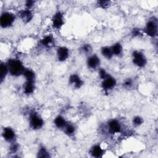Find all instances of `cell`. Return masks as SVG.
<instances>
[{"label":"cell","mask_w":158,"mask_h":158,"mask_svg":"<svg viewBox=\"0 0 158 158\" xmlns=\"http://www.w3.org/2000/svg\"><path fill=\"white\" fill-rule=\"evenodd\" d=\"M131 84H132V82H131V80H127L125 81V85H126V86H130Z\"/></svg>","instance_id":"obj_29"},{"label":"cell","mask_w":158,"mask_h":158,"mask_svg":"<svg viewBox=\"0 0 158 158\" xmlns=\"http://www.w3.org/2000/svg\"><path fill=\"white\" fill-rule=\"evenodd\" d=\"M103 149L101 148V147L98 145L95 146V147L91 149V154L93 156H95L96 157H101L103 155Z\"/></svg>","instance_id":"obj_14"},{"label":"cell","mask_w":158,"mask_h":158,"mask_svg":"<svg viewBox=\"0 0 158 158\" xmlns=\"http://www.w3.org/2000/svg\"><path fill=\"white\" fill-rule=\"evenodd\" d=\"M133 62L136 66L140 67H143L145 66L147 63V60H146L144 55L139 51H135L133 53Z\"/></svg>","instance_id":"obj_3"},{"label":"cell","mask_w":158,"mask_h":158,"mask_svg":"<svg viewBox=\"0 0 158 158\" xmlns=\"http://www.w3.org/2000/svg\"><path fill=\"white\" fill-rule=\"evenodd\" d=\"M83 50L85 52H89V51L90 50V45H88V44H86V45H85L83 47Z\"/></svg>","instance_id":"obj_28"},{"label":"cell","mask_w":158,"mask_h":158,"mask_svg":"<svg viewBox=\"0 0 158 158\" xmlns=\"http://www.w3.org/2000/svg\"><path fill=\"white\" fill-rule=\"evenodd\" d=\"M157 23L155 21H149L145 28V32L148 35L154 37L157 34Z\"/></svg>","instance_id":"obj_4"},{"label":"cell","mask_w":158,"mask_h":158,"mask_svg":"<svg viewBox=\"0 0 158 158\" xmlns=\"http://www.w3.org/2000/svg\"><path fill=\"white\" fill-rule=\"evenodd\" d=\"M88 66L91 69H95L100 64V59L96 56H92L88 59Z\"/></svg>","instance_id":"obj_12"},{"label":"cell","mask_w":158,"mask_h":158,"mask_svg":"<svg viewBox=\"0 0 158 158\" xmlns=\"http://www.w3.org/2000/svg\"><path fill=\"white\" fill-rule=\"evenodd\" d=\"M20 16L24 22H28L32 19V14L29 10H24L20 12Z\"/></svg>","instance_id":"obj_13"},{"label":"cell","mask_w":158,"mask_h":158,"mask_svg":"<svg viewBox=\"0 0 158 158\" xmlns=\"http://www.w3.org/2000/svg\"><path fill=\"white\" fill-rule=\"evenodd\" d=\"M54 124L58 128H63L66 127V122L63 117L58 116L54 120Z\"/></svg>","instance_id":"obj_15"},{"label":"cell","mask_w":158,"mask_h":158,"mask_svg":"<svg viewBox=\"0 0 158 158\" xmlns=\"http://www.w3.org/2000/svg\"><path fill=\"white\" fill-rule=\"evenodd\" d=\"M15 20V17L13 14L5 13L1 16V25L3 28L11 26Z\"/></svg>","instance_id":"obj_2"},{"label":"cell","mask_w":158,"mask_h":158,"mask_svg":"<svg viewBox=\"0 0 158 158\" xmlns=\"http://www.w3.org/2000/svg\"><path fill=\"white\" fill-rule=\"evenodd\" d=\"M63 16L62 14L61 13H57L54 15L53 18H52L53 26L56 29H59L63 25Z\"/></svg>","instance_id":"obj_6"},{"label":"cell","mask_w":158,"mask_h":158,"mask_svg":"<svg viewBox=\"0 0 158 158\" xmlns=\"http://www.w3.org/2000/svg\"><path fill=\"white\" fill-rule=\"evenodd\" d=\"M70 83L74 85L76 88H80L82 85V81L81 80L79 77L77 75H72L70 77L69 79Z\"/></svg>","instance_id":"obj_11"},{"label":"cell","mask_w":158,"mask_h":158,"mask_svg":"<svg viewBox=\"0 0 158 158\" xmlns=\"http://www.w3.org/2000/svg\"><path fill=\"white\" fill-rule=\"evenodd\" d=\"M34 82H30V81H27L26 83L25 88H24V91L27 94H30L34 91Z\"/></svg>","instance_id":"obj_16"},{"label":"cell","mask_w":158,"mask_h":158,"mask_svg":"<svg viewBox=\"0 0 158 158\" xmlns=\"http://www.w3.org/2000/svg\"><path fill=\"white\" fill-rule=\"evenodd\" d=\"M133 34L134 35H139V30H134V31L133 32Z\"/></svg>","instance_id":"obj_31"},{"label":"cell","mask_w":158,"mask_h":158,"mask_svg":"<svg viewBox=\"0 0 158 158\" xmlns=\"http://www.w3.org/2000/svg\"><path fill=\"white\" fill-rule=\"evenodd\" d=\"M38 157H49V155H48V154L46 151V150L44 148H41L40 149V150L39 151L38 153Z\"/></svg>","instance_id":"obj_22"},{"label":"cell","mask_w":158,"mask_h":158,"mask_svg":"<svg viewBox=\"0 0 158 158\" xmlns=\"http://www.w3.org/2000/svg\"><path fill=\"white\" fill-rule=\"evenodd\" d=\"M133 122L135 125H140L143 122V120L140 117H136L133 120Z\"/></svg>","instance_id":"obj_25"},{"label":"cell","mask_w":158,"mask_h":158,"mask_svg":"<svg viewBox=\"0 0 158 158\" xmlns=\"http://www.w3.org/2000/svg\"><path fill=\"white\" fill-rule=\"evenodd\" d=\"M110 2L108 1H98V5L100 7L103 8H106L109 6Z\"/></svg>","instance_id":"obj_24"},{"label":"cell","mask_w":158,"mask_h":158,"mask_svg":"<svg viewBox=\"0 0 158 158\" xmlns=\"http://www.w3.org/2000/svg\"><path fill=\"white\" fill-rule=\"evenodd\" d=\"M101 52H102V54L106 58H107L108 59L111 58L113 54L111 49L108 47L103 48L102 50H101Z\"/></svg>","instance_id":"obj_18"},{"label":"cell","mask_w":158,"mask_h":158,"mask_svg":"<svg viewBox=\"0 0 158 158\" xmlns=\"http://www.w3.org/2000/svg\"><path fill=\"white\" fill-rule=\"evenodd\" d=\"M111 51L113 54L115 55H119L122 52V46H121L119 43H117L114 44V46H112L111 48Z\"/></svg>","instance_id":"obj_19"},{"label":"cell","mask_w":158,"mask_h":158,"mask_svg":"<svg viewBox=\"0 0 158 158\" xmlns=\"http://www.w3.org/2000/svg\"><path fill=\"white\" fill-rule=\"evenodd\" d=\"M109 129H110V131L112 133H119L120 132L121 129L119 123L116 120H111L109 124Z\"/></svg>","instance_id":"obj_10"},{"label":"cell","mask_w":158,"mask_h":158,"mask_svg":"<svg viewBox=\"0 0 158 158\" xmlns=\"http://www.w3.org/2000/svg\"><path fill=\"white\" fill-rule=\"evenodd\" d=\"M57 54L59 61H64L69 56V50L66 47H61L58 50Z\"/></svg>","instance_id":"obj_8"},{"label":"cell","mask_w":158,"mask_h":158,"mask_svg":"<svg viewBox=\"0 0 158 158\" xmlns=\"http://www.w3.org/2000/svg\"><path fill=\"white\" fill-rule=\"evenodd\" d=\"M30 124L34 129H39L43 125V121L36 114L32 115L30 119Z\"/></svg>","instance_id":"obj_5"},{"label":"cell","mask_w":158,"mask_h":158,"mask_svg":"<svg viewBox=\"0 0 158 158\" xmlns=\"http://www.w3.org/2000/svg\"><path fill=\"white\" fill-rule=\"evenodd\" d=\"M11 150L12 151H13V152H15L16 150H17V146H16V145H14L13 146V147H11Z\"/></svg>","instance_id":"obj_30"},{"label":"cell","mask_w":158,"mask_h":158,"mask_svg":"<svg viewBox=\"0 0 158 158\" xmlns=\"http://www.w3.org/2000/svg\"><path fill=\"white\" fill-rule=\"evenodd\" d=\"M34 3V2L32 1H27L26 2V7L29 9V8H30L32 6H33Z\"/></svg>","instance_id":"obj_27"},{"label":"cell","mask_w":158,"mask_h":158,"mask_svg":"<svg viewBox=\"0 0 158 158\" xmlns=\"http://www.w3.org/2000/svg\"><path fill=\"white\" fill-rule=\"evenodd\" d=\"M52 38L50 36H46L44 37L42 41V43L43 46H48L52 43Z\"/></svg>","instance_id":"obj_21"},{"label":"cell","mask_w":158,"mask_h":158,"mask_svg":"<svg viewBox=\"0 0 158 158\" xmlns=\"http://www.w3.org/2000/svg\"><path fill=\"white\" fill-rule=\"evenodd\" d=\"M8 71L9 70H8L7 66H6V65L4 64H1V82L4 80V79L5 78Z\"/></svg>","instance_id":"obj_20"},{"label":"cell","mask_w":158,"mask_h":158,"mask_svg":"<svg viewBox=\"0 0 158 158\" xmlns=\"http://www.w3.org/2000/svg\"><path fill=\"white\" fill-rule=\"evenodd\" d=\"M116 80L110 77H108L104 79L102 86L105 90H108L114 87L116 85Z\"/></svg>","instance_id":"obj_7"},{"label":"cell","mask_w":158,"mask_h":158,"mask_svg":"<svg viewBox=\"0 0 158 158\" xmlns=\"http://www.w3.org/2000/svg\"><path fill=\"white\" fill-rule=\"evenodd\" d=\"M24 75L26 77L27 81L30 82H34L35 74L34 73L30 70H26L24 72Z\"/></svg>","instance_id":"obj_17"},{"label":"cell","mask_w":158,"mask_h":158,"mask_svg":"<svg viewBox=\"0 0 158 158\" xmlns=\"http://www.w3.org/2000/svg\"><path fill=\"white\" fill-rule=\"evenodd\" d=\"M100 77L103 79H106L108 77L106 72L105 71L104 69H101L100 71Z\"/></svg>","instance_id":"obj_26"},{"label":"cell","mask_w":158,"mask_h":158,"mask_svg":"<svg viewBox=\"0 0 158 158\" xmlns=\"http://www.w3.org/2000/svg\"><path fill=\"white\" fill-rule=\"evenodd\" d=\"M3 137L6 141H11L13 140L15 137L14 132L13 130V129L11 128H5L3 133Z\"/></svg>","instance_id":"obj_9"},{"label":"cell","mask_w":158,"mask_h":158,"mask_svg":"<svg viewBox=\"0 0 158 158\" xmlns=\"http://www.w3.org/2000/svg\"><path fill=\"white\" fill-rule=\"evenodd\" d=\"M7 67L10 74L14 76H19L24 74V69L21 62L19 60L11 59L7 63Z\"/></svg>","instance_id":"obj_1"},{"label":"cell","mask_w":158,"mask_h":158,"mask_svg":"<svg viewBox=\"0 0 158 158\" xmlns=\"http://www.w3.org/2000/svg\"><path fill=\"white\" fill-rule=\"evenodd\" d=\"M75 131V128L72 125H66V132L69 135H71L74 133Z\"/></svg>","instance_id":"obj_23"}]
</instances>
